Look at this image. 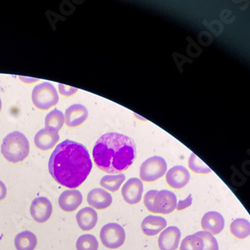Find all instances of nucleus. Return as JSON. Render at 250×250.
<instances>
[{
    "mask_svg": "<svg viewBox=\"0 0 250 250\" xmlns=\"http://www.w3.org/2000/svg\"><path fill=\"white\" fill-rule=\"evenodd\" d=\"M48 169L60 185L73 189L86 180L92 169V161L84 145L66 139L52 152Z\"/></svg>",
    "mask_w": 250,
    "mask_h": 250,
    "instance_id": "1",
    "label": "nucleus"
},
{
    "mask_svg": "<svg viewBox=\"0 0 250 250\" xmlns=\"http://www.w3.org/2000/svg\"><path fill=\"white\" fill-rule=\"evenodd\" d=\"M135 152V144L130 137L108 132L98 138L92 156L99 169L111 174H120L133 163Z\"/></svg>",
    "mask_w": 250,
    "mask_h": 250,
    "instance_id": "2",
    "label": "nucleus"
},
{
    "mask_svg": "<svg viewBox=\"0 0 250 250\" xmlns=\"http://www.w3.org/2000/svg\"><path fill=\"white\" fill-rule=\"evenodd\" d=\"M1 153L9 162L17 163L23 161L29 154L28 139L21 132H11L2 141Z\"/></svg>",
    "mask_w": 250,
    "mask_h": 250,
    "instance_id": "3",
    "label": "nucleus"
},
{
    "mask_svg": "<svg viewBox=\"0 0 250 250\" xmlns=\"http://www.w3.org/2000/svg\"><path fill=\"white\" fill-rule=\"evenodd\" d=\"M32 102L41 110H48L58 103L59 96L55 87L49 82H42L32 91Z\"/></svg>",
    "mask_w": 250,
    "mask_h": 250,
    "instance_id": "4",
    "label": "nucleus"
},
{
    "mask_svg": "<svg viewBox=\"0 0 250 250\" xmlns=\"http://www.w3.org/2000/svg\"><path fill=\"white\" fill-rule=\"evenodd\" d=\"M167 171V163L160 156H152L145 160L140 166V178L143 181L152 182L162 177Z\"/></svg>",
    "mask_w": 250,
    "mask_h": 250,
    "instance_id": "5",
    "label": "nucleus"
},
{
    "mask_svg": "<svg viewBox=\"0 0 250 250\" xmlns=\"http://www.w3.org/2000/svg\"><path fill=\"white\" fill-rule=\"evenodd\" d=\"M100 240L104 246L109 249L120 247L125 241L123 227L117 223L105 224L100 230Z\"/></svg>",
    "mask_w": 250,
    "mask_h": 250,
    "instance_id": "6",
    "label": "nucleus"
},
{
    "mask_svg": "<svg viewBox=\"0 0 250 250\" xmlns=\"http://www.w3.org/2000/svg\"><path fill=\"white\" fill-rule=\"evenodd\" d=\"M176 195L168 190L157 191L153 200V213L168 214L176 209Z\"/></svg>",
    "mask_w": 250,
    "mask_h": 250,
    "instance_id": "7",
    "label": "nucleus"
},
{
    "mask_svg": "<svg viewBox=\"0 0 250 250\" xmlns=\"http://www.w3.org/2000/svg\"><path fill=\"white\" fill-rule=\"evenodd\" d=\"M30 214L38 223L46 222L52 214V204L46 197H37L30 205Z\"/></svg>",
    "mask_w": 250,
    "mask_h": 250,
    "instance_id": "8",
    "label": "nucleus"
},
{
    "mask_svg": "<svg viewBox=\"0 0 250 250\" xmlns=\"http://www.w3.org/2000/svg\"><path fill=\"white\" fill-rule=\"evenodd\" d=\"M122 197L128 204L138 203L143 194V183L141 179L131 178L122 187Z\"/></svg>",
    "mask_w": 250,
    "mask_h": 250,
    "instance_id": "9",
    "label": "nucleus"
},
{
    "mask_svg": "<svg viewBox=\"0 0 250 250\" xmlns=\"http://www.w3.org/2000/svg\"><path fill=\"white\" fill-rule=\"evenodd\" d=\"M181 238V232L176 226L165 228L158 238V246L160 250H176Z\"/></svg>",
    "mask_w": 250,
    "mask_h": 250,
    "instance_id": "10",
    "label": "nucleus"
},
{
    "mask_svg": "<svg viewBox=\"0 0 250 250\" xmlns=\"http://www.w3.org/2000/svg\"><path fill=\"white\" fill-rule=\"evenodd\" d=\"M190 180V173L184 166L177 165L166 173V182L175 189L183 188Z\"/></svg>",
    "mask_w": 250,
    "mask_h": 250,
    "instance_id": "11",
    "label": "nucleus"
},
{
    "mask_svg": "<svg viewBox=\"0 0 250 250\" xmlns=\"http://www.w3.org/2000/svg\"><path fill=\"white\" fill-rule=\"evenodd\" d=\"M224 217L216 211H209L204 214L201 219V227L204 231L212 235L219 234L224 228Z\"/></svg>",
    "mask_w": 250,
    "mask_h": 250,
    "instance_id": "12",
    "label": "nucleus"
},
{
    "mask_svg": "<svg viewBox=\"0 0 250 250\" xmlns=\"http://www.w3.org/2000/svg\"><path fill=\"white\" fill-rule=\"evenodd\" d=\"M88 117V110L81 104H73L64 113V122L69 127H77Z\"/></svg>",
    "mask_w": 250,
    "mask_h": 250,
    "instance_id": "13",
    "label": "nucleus"
},
{
    "mask_svg": "<svg viewBox=\"0 0 250 250\" xmlns=\"http://www.w3.org/2000/svg\"><path fill=\"white\" fill-rule=\"evenodd\" d=\"M83 200V196L80 191L75 189H69L62 192L58 199V204L63 211L72 212L76 210L81 205Z\"/></svg>",
    "mask_w": 250,
    "mask_h": 250,
    "instance_id": "14",
    "label": "nucleus"
},
{
    "mask_svg": "<svg viewBox=\"0 0 250 250\" xmlns=\"http://www.w3.org/2000/svg\"><path fill=\"white\" fill-rule=\"evenodd\" d=\"M58 141H59L58 132L51 129H47V128L39 130L34 137V143L36 145V147L43 151L53 148Z\"/></svg>",
    "mask_w": 250,
    "mask_h": 250,
    "instance_id": "15",
    "label": "nucleus"
},
{
    "mask_svg": "<svg viewBox=\"0 0 250 250\" xmlns=\"http://www.w3.org/2000/svg\"><path fill=\"white\" fill-rule=\"evenodd\" d=\"M87 202L91 208L102 210L111 205L112 196L105 189L94 188L87 194Z\"/></svg>",
    "mask_w": 250,
    "mask_h": 250,
    "instance_id": "16",
    "label": "nucleus"
},
{
    "mask_svg": "<svg viewBox=\"0 0 250 250\" xmlns=\"http://www.w3.org/2000/svg\"><path fill=\"white\" fill-rule=\"evenodd\" d=\"M166 225H167V222L163 217L149 215L143 219L141 223V229L145 235L154 236L162 232Z\"/></svg>",
    "mask_w": 250,
    "mask_h": 250,
    "instance_id": "17",
    "label": "nucleus"
},
{
    "mask_svg": "<svg viewBox=\"0 0 250 250\" xmlns=\"http://www.w3.org/2000/svg\"><path fill=\"white\" fill-rule=\"evenodd\" d=\"M76 221L80 229L83 231H88L93 229L98 221V215L91 207H84L76 214Z\"/></svg>",
    "mask_w": 250,
    "mask_h": 250,
    "instance_id": "18",
    "label": "nucleus"
},
{
    "mask_svg": "<svg viewBox=\"0 0 250 250\" xmlns=\"http://www.w3.org/2000/svg\"><path fill=\"white\" fill-rule=\"evenodd\" d=\"M14 246L17 250H34L37 246V237L31 231H22L15 236Z\"/></svg>",
    "mask_w": 250,
    "mask_h": 250,
    "instance_id": "19",
    "label": "nucleus"
},
{
    "mask_svg": "<svg viewBox=\"0 0 250 250\" xmlns=\"http://www.w3.org/2000/svg\"><path fill=\"white\" fill-rule=\"evenodd\" d=\"M230 232L239 239L250 235V222L244 218H237L230 224Z\"/></svg>",
    "mask_w": 250,
    "mask_h": 250,
    "instance_id": "20",
    "label": "nucleus"
},
{
    "mask_svg": "<svg viewBox=\"0 0 250 250\" xmlns=\"http://www.w3.org/2000/svg\"><path fill=\"white\" fill-rule=\"evenodd\" d=\"M64 124V114L58 109H53L45 117V127L58 132Z\"/></svg>",
    "mask_w": 250,
    "mask_h": 250,
    "instance_id": "21",
    "label": "nucleus"
},
{
    "mask_svg": "<svg viewBox=\"0 0 250 250\" xmlns=\"http://www.w3.org/2000/svg\"><path fill=\"white\" fill-rule=\"evenodd\" d=\"M125 175L120 173L117 175H105L100 180V185L104 189L115 192L120 188V185L124 182Z\"/></svg>",
    "mask_w": 250,
    "mask_h": 250,
    "instance_id": "22",
    "label": "nucleus"
},
{
    "mask_svg": "<svg viewBox=\"0 0 250 250\" xmlns=\"http://www.w3.org/2000/svg\"><path fill=\"white\" fill-rule=\"evenodd\" d=\"M203 239L197 233L186 236L180 244V250H203Z\"/></svg>",
    "mask_w": 250,
    "mask_h": 250,
    "instance_id": "23",
    "label": "nucleus"
},
{
    "mask_svg": "<svg viewBox=\"0 0 250 250\" xmlns=\"http://www.w3.org/2000/svg\"><path fill=\"white\" fill-rule=\"evenodd\" d=\"M77 250H98V241L91 234H83L76 241Z\"/></svg>",
    "mask_w": 250,
    "mask_h": 250,
    "instance_id": "24",
    "label": "nucleus"
},
{
    "mask_svg": "<svg viewBox=\"0 0 250 250\" xmlns=\"http://www.w3.org/2000/svg\"><path fill=\"white\" fill-rule=\"evenodd\" d=\"M188 165H189V168L195 173L207 174L211 172V169L208 167V166L194 153L190 155L188 160Z\"/></svg>",
    "mask_w": 250,
    "mask_h": 250,
    "instance_id": "25",
    "label": "nucleus"
},
{
    "mask_svg": "<svg viewBox=\"0 0 250 250\" xmlns=\"http://www.w3.org/2000/svg\"><path fill=\"white\" fill-rule=\"evenodd\" d=\"M197 234L200 235L201 238L203 239V243H204L203 250H219L218 242L211 233L206 232V231H199L197 232Z\"/></svg>",
    "mask_w": 250,
    "mask_h": 250,
    "instance_id": "26",
    "label": "nucleus"
},
{
    "mask_svg": "<svg viewBox=\"0 0 250 250\" xmlns=\"http://www.w3.org/2000/svg\"><path fill=\"white\" fill-rule=\"evenodd\" d=\"M156 193L157 190H150L144 195V205L150 212H153V200Z\"/></svg>",
    "mask_w": 250,
    "mask_h": 250,
    "instance_id": "27",
    "label": "nucleus"
},
{
    "mask_svg": "<svg viewBox=\"0 0 250 250\" xmlns=\"http://www.w3.org/2000/svg\"><path fill=\"white\" fill-rule=\"evenodd\" d=\"M58 89H59L60 94H62L63 96H71L77 92L76 88L70 87V86H67L64 84H58Z\"/></svg>",
    "mask_w": 250,
    "mask_h": 250,
    "instance_id": "28",
    "label": "nucleus"
},
{
    "mask_svg": "<svg viewBox=\"0 0 250 250\" xmlns=\"http://www.w3.org/2000/svg\"><path fill=\"white\" fill-rule=\"evenodd\" d=\"M191 204H192V195L189 194L188 196H187L186 199L180 200V201L177 202L176 209H177V210H183V209H185V208L189 207Z\"/></svg>",
    "mask_w": 250,
    "mask_h": 250,
    "instance_id": "29",
    "label": "nucleus"
},
{
    "mask_svg": "<svg viewBox=\"0 0 250 250\" xmlns=\"http://www.w3.org/2000/svg\"><path fill=\"white\" fill-rule=\"evenodd\" d=\"M6 194H7L6 186L1 180H0V201L3 200L6 197Z\"/></svg>",
    "mask_w": 250,
    "mask_h": 250,
    "instance_id": "30",
    "label": "nucleus"
},
{
    "mask_svg": "<svg viewBox=\"0 0 250 250\" xmlns=\"http://www.w3.org/2000/svg\"><path fill=\"white\" fill-rule=\"evenodd\" d=\"M20 79H21V80H22V81H24V82H29V83L38 81V79H36V78H26V77H20Z\"/></svg>",
    "mask_w": 250,
    "mask_h": 250,
    "instance_id": "31",
    "label": "nucleus"
},
{
    "mask_svg": "<svg viewBox=\"0 0 250 250\" xmlns=\"http://www.w3.org/2000/svg\"><path fill=\"white\" fill-rule=\"evenodd\" d=\"M2 108V103H1V99H0V111H1Z\"/></svg>",
    "mask_w": 250,
    "mask_h": 250,
    "instance_id": "32",
    "label": "nucleus"
}]
</instances>
